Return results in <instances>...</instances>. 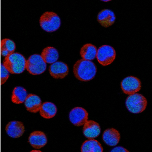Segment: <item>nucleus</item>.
<instances>
[{
    "mask_svg": "<svg viewBox=\"0 0 152 152\" xmlns=\"http://www.w3.org/2000/svg\"><path fill=\"white\" fill-rule=\"evenodd\" d=\"M96 72V66L94 63L83 59L76 61L73 66L75 77L81 81L88 82L94 79Z\"/></svg>",
    "mask_w": 152,
    "mask_h": 152,
    "instance_id": "1",
    "label": "nucleus"
},
{
    "mask_svg": "<svg viewBox=\"0 0 152 152\" xmlns=\"http://www.w3.org/2000/svg\"><path fill=\"white\" fill-rule=\"evenodd\" d=\"M26 61L21 54L13 53L5 57L3 64L11 74H20L26 69Z\"/></svg>",
    "mask_w": 152,
    "mask_h": 152,
    "instance_id": "2",
    "label": "nucleus"
},
{
    "mask_svg": "<svg viewBox=\"0 0 152 152\" xmlns=\"http://www.w3.org/2000/svg\"><path fill=\"white\" fill-rule=\"evenodd\" d=\"M39 23L41 28L48 33L56 31L61 26V19L56 13L46 11L40 18Z\"/></svg>",
    "mask_w": 152,
    "mask_h": 152,
    "instance_id": "3",
    "label": "nucleus"
},
{
    "mask_svg": "<svg viewBox=\"0 0 152 152\" xmlns=\"http://www.w3.org/2000/svg\"><path fill=\"white\" fill-rule=\"evenodd\" d=\"M147 104L148 102L145 97L137 93L129 95L125 102V105L128 111L133 114L143 112L147 107Z\"/></svg>",
    "mask_w": 152,
    "mask_h": 152,
    "instance_id": "4",
    "label": "nucleus"
},
{
    "mask_svg": "<svg viewBox=\"0 0 152 152\" xmlns=\"http://www.w3.org/2000/svg\"><path fill=\"white\" fill-rule=\"evenodd\" d=\"M47 69L46 63L41 55L35 54L30 56L26 61V69L33 75H39L45 72Z\"/></svg>",
    "mask_w": 152,
    "mask_h": 152,
    "instance_id": "5",
    "label": "nucleus"
},
{
    "mask_svg": "<svg viewBox=\"0 0 152 152\" xmlns=\"http://www.w3.org/2000/svg\"><path fill=\"white\" fill-rule=\"evenodd\" d=\"M116 51L110 45H102L97 50L96 58L98 62L103 66H109L116 58Z\"/></svg>",
    "mask_w": 152,
    "mask_h": 152,
    "instance_id": "6",
    "label": "nucleus"
},
{
    "mask_svg": "<svg viewBox=\"0 0 152 152\" xmlns=\"http://www.w3.org/2000/svg\"><path fill=\"white\" fill-rule=\"evenodd\" d=\"M142 87L141 81L138 78L133 76H128L122 81L121 88L123 93L127 95L136 94Z\"/></svg>",
    "mask_w": 152,
    "mask_h": 152,
    "instance_id": "7",
    "label": "nucleus"
},
{
    "mask_svg": "<svg viewBox=\"0 0 152 152\" xmlns=\"http://www.w3.org/2000/svg\"><path fill=\"white\" fill-rule=\"evenodd\" d=\"M69 119L75 126H83L88 120V113L83 107H75L69 112Z\"/></svg>",
    "mask_w": 152,
    "mask_h": 152,
    "instance_id": "8",
    "label": "nucleus"
},
{
    "mask_svg": "<svg viewBox=\"0 0 152 152\" xmlns=\"http://www.w3.org/2000/svg\"><path fill=\"white\" fill-rule=\"evenodd\" d=\"M50 75L56 79H62L69 74V69L67 64L62 61H56L49 66Z\"/></svg>",
    "mask_w": 152,
    "mask_h": 152,
    "instance_id": "9",
    "label": "nucleus"
},
{
    "mask_svg": "<svg viewBox=\"0 0 152 152\" xmlns=\"http://www.w3.org/2000/svg\"><path fill=\"white\" fill-rule=\"evenodd\" d=\"M100 132L99 125L94 120H88L83 125V134L88 140L96 138L100 135Z\"/></svg>",
    "mask_w": 152,
    "mask_h": 152,
    "instance_id": "10",
    "label": "nucleus"
},
{
    "mask_svg": "<svg viewBox=\"0 0 152 152\" xmlns=\"http://www.w3.org/2000/svg\"><path fill=\"white\" fill-rule=\"evenodd\" d=\"M114 12L110 9H103L99 12L97 16V20L104 28L112 26L116 20Z\"/></svg>",
    "mask_w": 152,
    "mask_h": 152,
    "instance_id": "11",
    "label": "nucleus"
},
{
    "mask_svg": "<svg viewBox=\"0 0 152 152\" xmlns=\"http://www.w3.org/2000/svg\"><path fill=\"white\" fill-rule=\"evenodd\" d=\"M5 130L8 136L12 138H16L23 135L25 131V128L21 122L12 121L7 124Z\"/></svg>",
    "mask_w": 152,
    "mask_h": 152,
    "instance_id": "12",
    "label": "nucleus"
},
{
    "mask_svg": "<svg viewBox=\"0 0 152 152\" xmlns=\"http://www.w3.org/2000/svg\"><path fill=\"white\" fill-rule=\"evenodd\" d=\"M28 142L34 148L41 149L47 144V137L43 132L35 131L29 135Z\"/></svg>",
    "mask_w": 152,
    "mask_h": 152,
    "instance_id": "13",
    "label": "nucleus"
},
{
    "mask_svg": "<svg viewBox=\"0 0 152 152\" xmlns=\"http://www.w3.org/2000/svg\"><path fill=\"white\" fill-rule=\"evenodd\" d=\"M42 104V100L40 97L32 94H28L24 102L26 110L33 113H37L39 112Z\"/></svg>",
    "mask_w": 152,
    "mask_h": 152,
    "instance_id": "14",
    "label": "nucleus"
},
{
    "mask_svg": "<svg viewBox=\"0 0 152 152\" xmlns=\"http://www.w3.org/2000/svg\"><path fill=\"white\" fill-rule=\"evenodd\" d=\"M102 140L107 145L114 147L119 143L120 140V134L117 130L114 128L105 130L102 134Z\"/></svg>",
    "mask_w": 152,
    "mask_h": 152,
    "instance_id": "15",
    "label": "nucleus"
},
{
    "mask_svg": "<svg viewBox=\"0 0 152 152\" xmlns=\"http://www.w3.org/2000/svg\"><path fill=\"white\" fill-rule=\"evenodd\" d=\"M97 50L95 45L90 43L86 44L80 49V54L84 60L92 61L96 57Z\"/></svg>",
    "mask_w": 152,
    "mask_h": 152,
    "instance_id": "16",
    "label": "nucleus"
},
{
    "mask_svg": "<svg viewBox=\"0 0 152 152\" xmlns=\"http://www.w3.org/2000/svg\"><path fill=\"white\" fill-rule=\"evenodd\" d=\"M57 109L55 104L51 102H45L42 104L39 113L42 117L49 119L53 118L57 113Z\"/></svg>",
    "mask_w": 152,
    "mask_h": 152,
    "instance_id": "17",
    "label": "nucleus"
},
{
    "mask_svg": "<svg viewBox=\"0 0 152 152\" xmlns=\"http://www.w3.org/2000/svg\"><path fill=\"white\" fill-rule=\"evenodd\" d=\"M41 56L46 63L52 64L58 59L59 53L54 47L49 46L44 49Z\"/></svg>",
    "mask_w": 152,
    "mask_h": 152,
    "instance_id": "18",
    "label": "nucleus"
},
{
    "mask_svg": "<svg viewBox=\"0 0 152 152\" xmlns=\"http://www.w3.org/2000/svg\"><path fill=\"white\" fill-rule=\"evenodd\" d=\"M81 151V152H103V148L99 142L94 139L84 142Z\"/></svg>",
    "mask_w": 152,
    "mask_h": 152,
    "instance_id": "19",
    "label": "nucleus"
},
{
    "mask_svg": "<svg viewBox=\"0 0 152 152\" xmlns=\"http://www.w3.org/2000/svg\"><path fill=\"white\" fill-rule=\"evenodd\" d=\"M26 89L23 87L17 86L14 88L11 96V101L15 104H23L28 96Z\"/></svg>",
    "mask_w": 152,
    "mask_h": 152,
    "instance_id": "20",
    "label": "nucleus"
},
{
    "mask_svg": "<svg viewBox=\"0 0 152 152\" xmlns=\"http://www.w3.org/2000/svg\"><path fill=\"white\" fill-rule=\"evenodd\" d=\"M16 49L15 43L9 39H4L1 41V54L3 56H7L14 53Z\"/></svg>",
    "mask_w": 152,
    "mask_h": 152,
    "instance_id": "21",
    "label": "nucleus"
},
{
    "mask_svg": "<svg viewBox=\"0 0 152 152\" xmlns=\"http://www.w3.org/2000/svg\"><path fill=\"white\" fill-rule=\"evenodd\" d=\"M1 85H3L6 82L9 77V72L3 64L1 65Z\"/></svg>",
    "mask_w": 152,
    "mask_h": 152,
    "instance_id": "22",
    "label": "nucleus"
},
{
    "mask_svg": "<svg viewBox=\"0 0 152 152\" xmlns=\"http://www.w3.org/2000/svg\"><path fill=\"white\" fill-rule=\"evenodd\" d=\"M110 152H129V151L122 147H117L114 148Z\"/></svg>",
    "mask_w": 152,
    "mask_h": 152,
    "instance_id": "23",
    "label": "nucleus"
},
{
    "mask_svg": "<svg viewBox=\"0 0 152 152\" xmlns=\"http://www.w3.org/2000/svg\"><path fill=\"white\" fill-rule=\"evenodd\" d=\"M30 152H42L41 151L37 150H34L31 151Z\"/></svg>",
    "mask_w": 152,
    "mask_h": 152,
    "instance_id": "24",
    "label": "nucleus"
},
{
    "mask_svg": "<svg viewBox=\"0 0 152 152\" xmlns=\"http://www.w3.org/2000/svg\"><path fill=\"white\" fill-rule=\"evenodd\" d=\"M103 2H109V1H110V0H108V1H102Z\"/></svg>",
    "mask_w": 152,
    "mask_h": 152,
    "instance_id": "25",
    "label": "nucleus"
}]
</instances>
